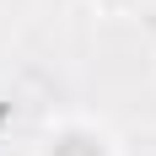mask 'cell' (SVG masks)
Segmentation results:
<instances>
[{"label": "cell", "mask_w": 156, "mask_h": 156, "mask_svg": "<svg viewBox=\"0 0 156 156\" xmlns=\"http://www.w3.org/2000/svg\"><path fill=\"white\" fill-rule=\"evenodd\" d=\"M48 156H102V145H97L92 135H59Z\"/></svg>", "instance_id": "cell-1"}]
</instances>
